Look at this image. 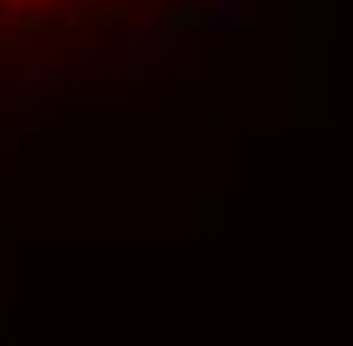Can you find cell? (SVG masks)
I'll use <instances>...</instances> for the list:
<instances>
[{
	"label": "cell",
	"mask_w": 353,
	"mask_h": 346,
	"mask_svg": "<svg viewBox=\"0 0 353 346\" xmlns=\"http://www.w3.org/2000/svg\"><path fill=\"white\" fill-rule=\"evenodd\" d=\"M214 0H0V107H34L154 54Z\"/></svg>",
	"instance_id": "obj_1"
}]
</instances>
